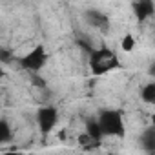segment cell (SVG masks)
Here are the masks:
<instances>
[{"mask_svg":"<svg viewBox=\"0 0 155 155\" xmlns=\"http://www.w3.org/2000/svg\"><path fill=\"white\" fill-rule=\"evenodd\" d=\"M97 122L104 137H124L126 133L124 117L119 110H102L97 117Z\"/></svg>","mask_w":155,"mask_h":155,"instance_id":"obj_1","label":"cell"},{"mask_svg":"<svg viewBox=\"0 0 155 155\" xmlns=\"http://www.w3.org/2000/svg\"><path fill=\"white\" fill-rule=\"evenodd\" d=\"M90 66H91V71L95 75H104L111 69H117L119 68V58L117 55L111 51V49H95L91 51V57H90Z\"/></svg>","mask_w":155,"mask_h":155,"instance_id":"obj_2","label":"cell"},{"mask_svg":"<svg viewBox=\"0 0 155 155\" xmlns=\"http://www.w3.org/2000/svg\"><path fill=\"white\" fill-rule=\"evenodd\" d=\"M48 62V51L44 46H35L29 53H26L24 57L18 58V64L22 69L29 71V73H38Z\"/></svg>","mask_w":155,"mask_h":155,"instance_id":"obj_3","label":"cell"},{"mask_svg":"<svg viewBox=\"0 0 155 155\" xmlns=\"http://www.w3.org/2000/svg\"><path fill=\"white\" fill-rule=\"evenodd\" d=\"M57 122H58V110L55 106H40L37 110V124L44 135L51 133Z\"/></svg>","mask_w":155,"mask_h":155,"instance_id":"obj_4","label":"cell"},{"mask_svg":"<svg viewBox=\"0 0 155 155\" xmlns=\"http://www.w3.org/2000/svg\"><path fill=\"white\" fill-rule=\"evenodd\" d=\"M84 20H86L88 26H91L97 31H108V28H110V18L101 9H86L84 11Z\"/></svg>","mask_w":155,"mask_h":155,"instance_id":"obj_5","label":"cell"},{"mask_svg":"<svg viewBox=\"0 0 155 155\" xmlns=\"http://www.w3.org/2000/svg\"><path fill=\"white\" fill-rule=\"evenodd\" d=\"M133 13H135L137 20H140V22L151 18L153 17V0H137L133 4Z\"/></svg>","mask_w":155,"mask_h":155,"instance_id":"obj_6","label":"cell"},{"mask_svg":"<svg viewBox=\"0 0 155 155\" xmlns=\"http://www.w3.org/2000/svg\"><path fill=\"white\" fill-rule=\"evenodd\" d=\"M140 148L146 151V153H153L155 151V128L153 126H148L142 133H140Z\"/></svg>","mask_w":155,"mask_h":155,"instance_id":"obj_7","label":"cell"},{"mask_svg":"<svg viewBox=\"0 0 155 155\" xmlns=\"http://www.w3.org/2000/svg\"><path fill=\"white\" fill-rule=\"evenodd\" d=\"M86 137L91 139V140H95V142L102 140L104 135H102V130H101V126H99V122H97V117L86 120Z\"/></svg>","mask_w":155,"mask_h":155,"instance_id":"obj_8","label":"cell"},{"mask_svg":"<svg viewBox=\"0 0 155 155\" xmlns=\"http://www.w3.org/2000/svg\"><path fill=\"white\" fill-rule=\"evenodd\" d=\"M13 139V130H11V124L6 120V119H0V146L9 142Z\"/></svg>","mask_w":155,"mask_h":155,"instance_id":"obj_9","label":"cell"},{"mask_svg":"<svg viewBox=\"0 0 155 155\" xmlns=\"http://www.w3.org/2000/svg\"><path fill=\"white\" fill-rule=\"evenodd\" d=\"M140 99L146 104H155V82H148L140 90Z\"/></svg>","mask_w":155,"mask_h":155,"instance_id":"obj_10","label":"cell"},{"mask_svg":"<svg viewBox=\"0 0 155 155\" xmlns=\"http://www.w3.org/2000/svg\"><path fill=\"white\" fill-rule=\"evenodd\" d=\"M120 46H122V49L128 53V51H131V49L135 48V38H133L131 35H128V37L122 38V44H120Z\"/></svg>","mask_w":155,"mask_h":155,"instance_id":"obj_11","label":"cell"},{"mask_svg":"<svg viewBox=\"0 0 155 155\" xmlns=\"http://www.w3.org/2000/svg\"><path fill=\"white\" fill-rule=\"evenodd\" d=\"M4 75H6V71H4V68H2V66H0V79H2Z\"/></svg>","mask_w":155,"mask_h":155,"instance_id":"obj_12","label":"cell"},{"mask_svg":"<svg viewBox=\"0 0 155 155\" xmlns=\"http://www.w3.org/2000/svg\"><path fill=\"white\" fill-rule=\"evenodd\" d=\"M0 110H2V106H0Z\"/></svg>","mask_w":155,"mask_h":155,"instance_id":"obj_13","label":"cell"}]
</instances>
